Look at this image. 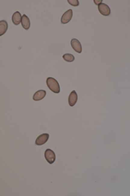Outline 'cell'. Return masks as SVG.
Instances as JSON below:
<instances>
[{"mask_svg":"<svg viewBox=\"0 0 130 196\" xmlns=\"http://www.w3.org/2000/svg\"><path fill=\"white\" fill-rule=\"evenodd\" d=\"M46 84L48 87L49 88L52 92L54 93H59L61 89H60V85L57 81L54 78L49 77V78H47Z\"/></svg>","mask_w":130,"mask_h":196,"instance_id":"obj_1","label":"cell"},{"mask_svg":"<svg viewBox=\"0 0 130 196\" xmlns=\"http://www.w3.org/2000/svg\"><path fill=\"white\" fill-rule=\"evenodd\" d=\"M44 157H45V159L48 164H52L56 160V155L54 153V151L50 149H47L44 152Z\"/></svg>","mask_w":130,"mask_h":196,"instance_id":"obj_2","label":"cell"},{"mask_svg":"<svg viewBox=\"0 0 130 196\" xmlns=\"http://www.w3.org/2000/svg\"><path fill=\"white\" fill-rule=\"evenodd\" d=\"M98 8L99 12H100L101 15L105 16V17L110 16V13H111L110 8H109V7H108V5H107L106 3H100L98 6Z\"/></svg>","mask_w":130,"mask_h":196,"instance_id":"obj_3","label":"cell"},{"mask_svg":"<svg viewBox=\"0 0 130 196\" xmlns=\"http://www.w3.org/2000/svg\"><path fill=\"white\" fill-rule=\"evenodd\" d=\"M72 17H73V11L71 10V9H69V10H67V12L62 15V17H61V22L62 24L69 23L70 21L71 20V19H72Z\"/></svg>","mask_w":130,"mask_h":196,"instance_id":"obj_4","label":"cell"},{"mask_svg":"<svg viewBox=\"0 0 130 196\" xmlns=\"http://www.w3.org/2000/svg\"><path fill=\"white\" fill-rule=\"evenodd\" d=\"M49 138V134L48 133H43L42 135L39 136L35 141V145H43V144H45L48 140Z\"/></svg>","mask_w":130,"mask_h":196,"instance_id":"obj_5","label":"cell"},{"mask_svg":"<svg viewBox=\"0 0 130 196\" xmlns=\"http://www.w3.org/2000/svg\"><path fill=\"white\" fill-rule=\"evenodd\" d=\"M70 44L72 48L75 50V52H78V53H81L82 52V46H81L80 42L76 39V38H72L70 41Z\"/></svg>","mask_w":130,"mask_h":196,"instance_id":"obj_6","label":"cell"},{"mask_svg":"<svg viewBox=\"0 0 130 196\" xmlns=\"http://www.w3.org/2000/svg\"><path fill=\"white\" fill-rule=\"evenodd\" d=\"M78 101V95L75 91H72L70 92V94L69 96V99H68V101H69V105L70 106H74L76 102Z\"/></svg>","mask_w":130,"mask_h":196,"instance_id":"obj_7","label":"cell"},{"mask_svg":"<svg viewBox=\"0 0 130 196\" xmlns=\"http://www.w3.org/2000/svg\"><path fill=\"white\" fill-rule=\"evenodd\" d=\"M46 91H44V90H39L33 96V100L36 101H41V100H43V98L46 96Z\"/></svg>","mask_w":130,"mask_h":196,"instance_id":"obj_8","label":"cell"},{"mask_svg":"<svg viewBox=\"0 0 130 196\" xmlns=\"http://www.w3.org/2000/svg\"><path fill=\"white\" fill-rule=\"evenodd\" d=\"M21 20H22V16L20 13V12H16L15 13H13L12 17V22L16 26H18L19 24L21 23Z\"/></svg>","mask_w":130,"mask_h":196,"instance_id":"obj_9","label":"cell"},{"mask_svg":"<svg viewBox=\"0 0 130 196\" xmlns=\"http://www.w3.org/2000/svg\"><path fill=\"white\" fill-rule=\"evenodd\" d=\"M21 25L25 29H29L30 27V20H29V17L26 15H23L22 16V20H21Z\"/></svg>","mask_w":130,"mask_h":196,"instance_id":"obj_10","label":"cell"},{"mask_svg":"<svg viewBox=\"0 0 130 196\" xmlns=\"http://www.w3.org/2000/svg\"><path fill=\"white\" fill-rule=\"evenodd\" d=\"M8 22L6 20H2L0 21V35L2 36L8 30Z\"/></svg>","mask_w":130,"mask_h":196,"instance_id":"obj_11","label":"cell"},{"mask_svg":"<svg viewBox=\"0 0 130 196\" xmlns=\"http://www.w3.org/2000/svg\"><path fill=\"white\" fill-rule=\"evenodd\" d=\"M63 59L66 61H67V62H72V61H75V57L72 54L67 53V54L63 55Z\"/></svg>","mask_w":130,"mask_h":196,"instance_id":"obj_12","label":"cell"},{"mask_svg":"<svg viewBox=\"0 0 130 196\" xmlns=\"http://www.w3.org/2000/svg\"><path fill=\"white\" fill-rule=\"evenodd\" d=\"M68 3H70V5H72L74 7H79V2L78 0H68Z\"/></svg>","mask_w":130,"mask_h":196,"instance_id":"obj_13","label":"cell"},{"mask_svg":"<svg viewBox=\"0 0 130 196\" xmlns=\"http://www.w3.org/2000/svg\"><path fill=\"white\" fill-rule=\"evenodd\" d=\"M94 3H95L96 4H97V5L98 6L100 3H102V1H101V0H99V1H97V0H95V1H94Z\"/></svg>","mask_w":130,"mask_h":196,"instance_id":"obj_14","label":"cell"}]
</instances>
